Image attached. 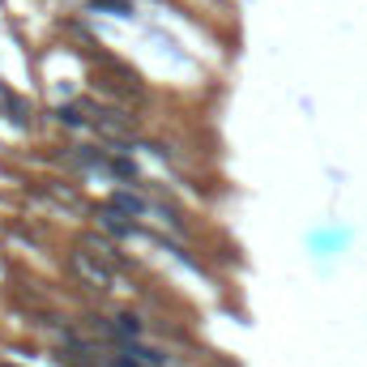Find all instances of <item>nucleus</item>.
<instances>
[{
	"instance_id": "f257e3e1",
	"label": "nucleus",
	"mask_w": 367,
	"mask_h": 367,
	"mask_svg": "<svg viewBox=\"0 0 367 367\" xmlns=\"http://www.w3.org/2000/svg\"><path fill=\"white\" fill-rule=\"evenodd\" d=\"M94 13H112V18H133V5L128 0H90Z\"/></svg>"
},
{
	"instance_id": "f03ea898",
	"label": "nucleus",
	"mask_w": 367,
	"mask_h": 367,
	"mask_svg": "<svg viewBox=\"0 0 367 367\" xmlns=\"http://www.w3.org/2000/svg\"><path fill=\"white\" fill-rule=\"evenodd\" d=\"M102 227H107V231H116V235H133V222H128V218H120V205L102 214Z\"/></svg>"
},
{
	"instance_id": "7ed1b4c3",
	"label": "nucleus",
	"mask_w": 367,
	"mask_h": 367,
	"mask_svg": "<svg viewBox=\"0 0 367 367\" xmlns=\"http://www.w3.org/2000/svg\"><path fill=\"white\" fill-rule=\"evenodd\" d=\"M77 269H81V274H86V278H90V282H98V286H107V274H102V269H98V265H94V260H90V256H86V252H81V256H77Z\"/></svg>"
},
{
	"instance_id": "20e7f679",
	"label": "nucleus",
	"mask_w": 367,
	"mask_h": 367,
	"mask_svg": "<svg viewBox=\"0 0 367 367\" xmlns=\"http://www.w3.org/2000/svg\"><path fill=\"white\" fill-rule=\"evenodd\" d=\"M107 171L112 175H124V180H137V167L128 159H107Z\"/></svg>"
},
{
	"instance_id": "39448f33",
	"label": "nucleus",
	"mask_w": 367,
	"mask_h": 367,
	"mask_svg": "<svg viewBox=\"0 0 367 367\" xmlns=\"http://www.w3.org/2000/svg\"><path fill=\"white\" fill-rule=\"evenodd\" d=\"M5 107H9V120L13 124H26V102L22 98H5Z\"/></svg>"
},
{
	"instance_id": "423d86ee",
	"label": "nucleus",
	"mask_w": 367,
	"mask_h": 367,
	"mask_svg": "<svg viewBox=\"0 0 367 367\" xmlns=\"http://www.w3.org/2000/svg\"><path fill=\"white\" fill-rule=\"evenodd\" d=\"M116 205H120V209H133V214H145V201H137V196H128V192H116Z\"/></svg>"
},
{
	"instance_id": "0eeeda50",
	"label": "nucleus",
	"mask_w": 367,
	"mask_h": 367,
	"mask_svg": "<svg viewBox=\"0 0 367 367\" xmlns=\"http://www.w3.org/2000/svg\"><path fill=\"white\" fill-rule=\"evenodd\" d=\"M60 120H65V124H73V128H77V124H86V116H81L77 107H60Z\"/></svg>"
}]
</instances>
